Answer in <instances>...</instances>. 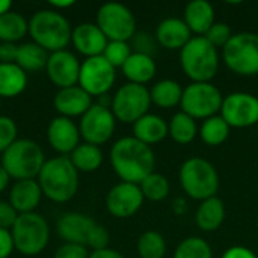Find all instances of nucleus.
Instances as JSON below:
<instances>
[{
  "mask_svg": "<svg viewBox=\"0 0 258 258\" xmlns=\"http://www.w3.org/2000/svg\"><path fill=\"white\" fill-rule=\"evenodd\" d=\"M221 258H258L257 254L252 251V249H249V248H246V246H240V245H237V246H231V248H228L224 254H222V257Z\"/></svg>",
  "mask_w": 258,
  "mask_h": 258,
  "instance_id": "49530a36",
  "label": "nucleus"
},
{
  "mask_svg": "<svg viewBox=\"0 0 258 258\" xmlns=\"http://www.w3.org/2000/svg\"><path fill=\"white\" fill-rule=\"evenodd\" d=\"M74 168L80 172H95L104 160L103 151L100 147L88 144V142H80L76 150L68 156Z\"/></svg>",
  "mask_w": 258,
  "mask_h": 258,
  "instance_id": "c85d7f7f",
  "label": "nucleus"
},
{
  "mask_svg": "<svg viewBox=\"0 0 258 258\" xmlns=\"http://www.w3.org/2000/svg\"><path fill=\"white\" fill-rule=\"evenodd\" d=\"M48 54H50L48 51H45L42 47H39L33 41L23 42V44H18V54H17L15 63L20 68H23L26 73L41 71L47 65Z\"/></svg>",
  "mask_w": 258,
  "mask_h": 258,
  "instance_id": "2f4dec72",
  "label": "nucleus"
},
{
  "mask_svg": "<svg viewBox=\"0 0 258 258\" xmlns=\"http://www.w3.org/2000/svg\"><path fill=\"white\" fill-rule=\"evenodd\" d=\"M221 116L234 128L258 125V97L243 91L225 95L221 107Z\"/></svg>",
  "mask_w": 258,
  "mask_h": 258,
  "instance_id": "4468645a",
  "label": "nucleus"
},
{
  "mask_svg": "<svg viewBox=\"0 0 258 258\" xmlns=\"http://www.w3.org/2000/svg\"><path fill=\"white\" fill-rule=\"evenodd\" d=\"M89 258H125L119 251L112 249V248H106V249H100V251H92L89 254Z\"/></svg>",
  "mask_w": 258,
  "mask_h": 258,
  "instance_id": "de8ad7c7",
  "label": "nucleus"
},
{
  "mask_svg": "<svg viewBox=\"0 0 258 258\" xmlns=\"http://www.w3.org/2000/svg\"><path fill=\"white\" fill-rule=\"evenodd\" d=\"M92 104V97L79 85L57 89V92L53 97L54 110L60 116H67L71 119L76 116H83Z\"/></svg>",
  "mask_w": 258,
  "mask_h": 258,
  "instance_id": "6ab92c4d",
  "label": "nucleus"
},
{
  "mask_svg": "<svg viewBox=\"0 0 258 258\" xmlns=\"http://www.w3.org/2000/svg\"><path fill=\"white\" fill-rule=\"evenodd\" d=\"M142 195L145 200L153 201V203H159L168 198L169 192H171V184L169 180L159 174V172H151L141 184H139Z\"/></svg>",
  "mask_w": 258,
  "mask_h": 258,
  "instance_id": "f704fd0d",
  "label": "nucleus"
},
{
  "mask_svg": "<svg viewBox=\"0 0 258 258\" xmlns=\"http://www.w3.org/2000/svg\"><path fill=\"white\" fill-rule=\"evenodd\" d=\"M133 53L130 42L127 41H109L104 51L103 57L113 67V68H122V65L127 62L130 54Z\"/></svg>",
  "mask_w": 258,
  "mask_h": 258,
  "instance_id": "e433bc0d",
  "label": "nucleus"
},
{
  "mask_svg": "<svg viewBox=\"0 0 258 258\" xmlns=\"http://www.w3.org/2000/svg\"><path fill=\"white\" fill-rule=\"evenodd\" d=\"M12 9V3L9 0H0V15L11 11Z\"/></svg>",
  "mask_w": 258,
  "mask_h": 258,
  "instance_id": "603ef678",
  "label": "nucleus"
},
{
  "mask_svg": "<svg viewBox=\"0 0 258 258\" xmlns=\"http://www.w3.org/2000/svg\"><path fill=\"white\" fill-rule=\"evenodd\" d=\"M145 198L142 195L139 184L121 181L110 187V190L107 192L106 209L113 218L127 219L141 210Z\"/></svg>",
  "mask_w": 258,
  "mask_h": 258,
  "instance_id": "2eb2a0df",
  "label": "nucleus"
},
{
  "mask_svg": "<svg viewBox=\"0 0 258 258\" xmlns=\"http://www.w3.org/2000/svg\"><path fill=\"white\" fill-rule=\"evenodd\" d=\"M95 24L107 41H132L136 35V17L130 8L118 2H107L97 11Z\"/></svg>",
  "mask_w": 258,
  "mask_h": 258,
  "instance_id": "9b49d317",
  "label": "nucleus"
},
{
  "mask_svg": "<svg viewBox=\"0 0 258 258\" xmlns=\"http://www.w3.org/2000/svg\"><path fill=\"white\" fill-rule=\"evenodd\" d=\"M224 95L216 85L210 83H190L183 89L181 112L194 119H207L221 112Z\"/></svg>",
  "mask_w": 258,
  "mask_h": 258,
  "instance_id": "9d476101",
  "label": "nucleus"
},
{
  "mask_svg": "<svg viewBox=\"0 0 258 258\" xmlns=\"http://www.w3.org/2000/svg\"><path fill=\"white\" fill-rule=\"evenodd\" d=\"M73 5H74V2H73V0H65V2H50V6H51L53 9L59 11V12H62V9L70 8V6H73Z\"/></svg>",
  "mask_w": 258,
  "mask_h": 258,
  "instance_id": "3c124183",
  "label": "nucleus"
},
{
  "mask_svg": "<svg viewBox=\"0 0 258 258\" xmlns=\"http://www.w3.org/2000/svg\"><path fill=\"white\" fill-rule=\"evenodd\" d=\"M122 74L128 80V83L147 85L150 83L157 73V65L153 56L142 53H132L127 62L122 65Z\"/></svg>",
  "mask_w": 258,
  "mask_h": 258,
  "instance_id": "b1692460",
  "label": "nucleus"
},
{
  "mask_svg": "<svg viewBox=\"0 0 258 258\" xmlns=\"http://www.w3.org/2000/svg\"><path fill=\"white\" fill-rule=\"evenodd\" d=\"M42 190L36 178L18 180L11 186L9 204L18 212V215L33 213L41 203Z\"/></svg>",
  "mask_w": 258,
  "mask_h": 258,
  "instance_id": "4be33fe9",
  "label": "nucleus"
},
{
  "mask_svg": "<svg viewBox=\"0 0 258 258\" xmlns=\"http://www.w3.org/2000/svg\"><path fill=\"white\" fill-rule=\"evenodd\" d=\"M174 258H213V251L203 237L190 236L178 243Z\"/></svg>",
  "mask_w": 258,
  "mask_h": 258,
  "instance_id": "c9c22d12",
  "label": "nucleus"
},
{
  "mask_svg": "<svg viewBox=\"0 0 258 258\" xmlns=\"http://www.w3.org/2000/svg\"><path fill=\"white\" fill-rule=\"evenodd\" d=\"M0 107H2V98H0Z\"/></svg>",
  "mask_w": 258,
  "mask_h": 258,
  "instance_id": "5fc2aeb1",
  "label": "nucleus"
},
{
  "mask_svg": "<svg viewBox=\"0 0 258 258\" xmlns=\"http://www.w3.org/2000/svg\"><path fill=\"white\" fill-rule=\"evenodd\" d=\"M197 119L186 115L184 112H177L168 122V136L178 145H187L198 136Z\"/></svg>",
  "mask_w": 258,
  "mask_h": 258,
  "instance_id": "7c9ffc66",
  "label": "nucleus"
},
{
  "mask_svg": "<svg viewBox=\"0 0 258 258\" xmlns=\"http://www.w3.org/2000/svg\"><path fill=\"white\" fill-rule=\"evenodd\" d=\"M36 180L42 195L57 204L68 203L79 190V171L68 156L47 159Z\"/></svg>",
  "mask_w": 258,
  "mask_h": 258,
  "instance_id": "f03ea898",
  "label": "nucleus"
},
{
  "mask_svg": "<svg viewBox=\"0 0 258 258\" xmlns=\"http://www.w3.org/2000/svg\"><path fill=\"white\" fill-rule=\"evenodd\" d=\"M89 249L77 243H62L56 251L53 258H89Z\"/></svg>",
  "mask_w": 258,
  "mask_h": 258,
  "instance_id": "79ce46f5",
  "label": "nucleus"
},
{
  "mask_svg": "<svg viewBox=\"0 0 258 258\" xmlns=\"http://www.w3.org/2000/svg\"><path fill=\"white\" fill-rule=\"evenodd\" d=\"M109 159L121 181L133 184H141L151 172H154L156 166L153 148L133 136L118 139L110 148Z\"/></svg>",
  "mask_w": 258,
  "mask_h": 258,
  "instance_id": "f257e3e1",
  "label": "nucleus"
},
{
  "mask_svg": "<svg viewBox=\"0 0 258 258\" xmlns=\"http://www.w3.org/2000/svg\"><path fill=\"white\" fill-rule=\"evenodd\" d=\"M183 89L184 88H181V85L177 80L172 79L159 80L150 89L151 103L160 109H174L181 103Z\"/></svg>",
  "mask_w": 258,
  "mask_h": 258,
  "instance_id": "cd10ccee",
  "label": "nucleus"
},
{
  "mask_svg": "<svg viewBox=\"0 0 258 258\" xmlns=\"http://www.w3.org/2000/svg\"><path fill=\"white\" fill-rule=\"evenodd\" d=\"M172 210H174L175 215H183V213H186V210H187L186 201H184L183 198H177V200L172 203Z\"/></svg>",
  "mask_w": 258,
  "mask_h": 258,
  "instance_id": "09e8293b",
  "label": "nucleus"
},
{
  "mask_svg": "<svg viewBox=\"0 0 258 258\" xmlns=\"http://www.w3.org/2000/svg\"><path fill=\"white\" fill-rule=\"evenodd\" d=\"M183 21L187 24L192 35L204 36L215 24V8L207 0H192L184 8Z\"/></svg>",
  "mask_w": 258,
  "mask_h": 258,
  "instance_id": "5701e85b",
  "label": "nucleus"
},
{
  "mask_svg": "<svg viewBox=\"0 0 258 258\" xmlns=\"http://www.w3.org/2000/svg\"><path fill=\"white\" fill-rule=\"evenodd\" d=\"M233 30H231V27L227 24V23H224V21H215V24L209 29V32L204 35V38L213 45V47H216L218 50L219 48H224L228 42H230V39L233 38Z\"/></svg>",
  "mask_w": 258,
  "mask_h": 258,
  "instance_id": "4c0bfd02",
  "label": "nucleus"
},
{
  "mask_svg": "<svg viewBox=\"0 0 258 258\" xmlns=\"http://www.w3.org/2000/svg\"><path fill=\"white\" fill-rule=\"evenodd\" d=\"M136 249L141 258H163L166 254V240L160 233L148 230L138 239Z\"/></svg>",
  "mask_w": 258,
  "mask_h": 258,
  "instance_id": "72a5a7b5",
  "label": "nucleus"
},
{
  "mask_svg": "<svg viewBox=\"0 0 258 258\" xmlns=\"http://www.w3.org/2000/svg\"><path fill=\"white\" fill-rule=\"evenodd\" d=\"M166 136H168V122L156 113L148 112L133 124V138H136L138 141H141L148 147L162 142Z\"/></svg>",
  "mask_w": 258,
  "mask_h": 258,
  "instance_id": "393cba45",
  "label": "nucleus"
},
{
  "mask_svg": "<svg viewBox=\"0 0 258 258\" xmlns=\"http://www.w3.org/2000/svg\"><path fill=\"white\" fill-rule=\"evenodd\" d=\"M80 65L82 62L77 59V56L67 48L48 54L45 71L50 82L57 89H62L79 83Z\"/></svg>",
  "mask_w": 258,
  "mask_h": 258,
  "instance_id": "dca6fc26",
  "label": "nucleus"
},
{
  "mask_svg": "<svg viewBox=\"0 0 258 258\" xmlns=\"http://www.w3.org/2000/svg\"><path fill=\"white\" fill-rule=\"evenodd\" d=\"M154 38L157 44L166 50H181L194 36L183 18L169 17L157 24Z\"/></svg>",
  "mask_w": 258,
  "mask_h": 258,
  "instance_id": "412c9836",
  "label": "nucleus"
},
{
  "mask_svg": "<svg viewBox=\"0 0 258 258\" xmlns=\"http://www.w3.org/2000/svg\"><path fill=\"white\" fill-rule=\"evenodd\" d=\"M18 127L11 116L0 115V154H3L18 138Z\"/></svg>",
  "mask_w": 258,
  "mask_h": 258,
  "instance_id": "58836bf2",
  "label": "nucleus"
},
{
  "mask_svg": "<svg viewBox=\"0 0 258 258\" xmlns=\"http://www.w3.org/2000/svg\"><path fill=\"white\" fill-rule=\"evenodd\" d=\"M9 181H11V177H9V174L5 171V168L0 165V194L9 186Z\"/></svg>",
  "mask_w": 258,
  "mask_h": 258,
  "instance_id": "8fccbe9b",
  "label": "nucleus"
},
{
  "mask_svg": "<svg viewBox=\"0 0 258 258\" xmlns=\"http://www.w3.org/2000/svg\"><path fill=\"white\" fill-rule=\"evenodd\" d=\"M115 128L116 118L113 116L110 107H104L98 103H94L88 112L80 116L79 130L83 142L100 147L112 139Z\"/></svg>",
  "mask_w": 258,
  "mask_h": 258,
  "instance_id": "ddd939ff",
  "label": "nucleus"
},
{
  "mask_svg": "<svg viewBox=\"0 0 258 258\" xmlns=\"http://www.w3.org/2000/svg\"><path fill=\"white\" fill-rule=\"evenodd\" d=\"M230 130L231 127L227 124V121L221 115H215L203 121L198 135L206 145L219 147L228 139Z\"/></svg>",
  "mask_w": 258,
  "mask_h": 258,
  "instance_id": "473e14b6",
  "label": "nucleus"
},
{
  "mask_svg": "<svg viewBox=\"0 0 258 258\" xmlns=\"http://www.w3.org/2000/svg\"><path fill=\"white\" fill-rule=\"evenodd\" d=\"M132 48H135V53H142L153 56L157 48V41L153 35L147 32H136V35L132 38Z\"/></svg>",
  "mask_w": 258,
  "mask_h": 258,
  "instance_id": "ea45409f",
  "label": "nucleus"
},
{
  "mask_svg": "<svg viewBox=\"0 0 258 258\" xmlns=\"http://www.w3.org/2000/svg\"><path fill=\"white\" fill-rule=\"evenodd\" d=\"M97 222L86 213L67 212L56 221V233L63 240V243L88 245V239L95 228Z\"/></svg>",
  "mask_w": 258,
  "mask_h": 258,
  "instance_id": "f3484780",
  "label": "nucleus"
},
{
  "mask_svg": "<svg viewBox=\"0 0 258 258\" xmlns=\"http://www.w3.org/2000/svg\"><path fill=\"white\" fill-rule=\"evenodd\" d=\"M27 86V73L14 63L0 62V98H14Z\"/></svg>",
  "mask_w": 258,
  "mask_h": 258,
  "instance_id": "bb28decb",
  "label": "nucleus"
},
{
  "mask_svg": "<svg viewBox=\"0 0 258 258\" xmlns=\"http://www.w3.org/2000/svg\"><path fill=\"white\" fill-rule=\"evenodd\" d=\"M71 33L73 27L70 20L56 9H39L29 18V35L32 41L48 53L67 50L71 44Z\"/></svg>",
  "mask_w": 258,
  "mask_h": 258,
  "instance_id": "7ed1b4c3",
  "label": "nucleus"
},
{
  "mask_svg": "<svg viewBox=\"0 0 258 258\" xmlns=\"http://www.w3.org/2000/svg\"><path fill=\"white\" fill-rule=\"evenodd\" d=\"M29 33V20L15 11H8L0 15V42L17 44Z\"/></svg>",
  "mask_w": 258,
  "mask_h": 258,
  "instance_id": "c756f323",
  "label": "nucleus"
},
{
  "mask_svg": "<svg viewBox=\"0 0 258 258\" xmlns=\"http://www.w3.org/2000/svg\"><path fill=\"white\" fill-rule=\"evenodd\" d=\"M79 125L67 116H54L47 125V141L59 156H70L80 144Z\"/></svg>",
  "mask_w": 258,
  "mask_h": 258,
  "instance_id": "a211bd4d",
  "label": "nucleus"
},
{
  "mask_svg": "<svg viewBox=\"0 0 258 258\" xmlns=\"http://www.w3.org/2000/svg\"><path fill=\"white\" fill-rule=\"evenodd\" d=\"M151 104L150 89L147 86L127 82L113 94L110 110L116 121L133 125L138 119L148 113Z\"/></svg>",
  "mask_w": 258,
  "mask_h": 258,
  "instance_id": "1a4fd4ad",
  "label": "nucleus"
},
{
  "mask_svg": "<svg viewBox=\"0 0 258 258\" xmlns=\"http://www.w3.org/2000/svg\"><path fill=\"white\" fill-rule=\"evenodd\" d=\"M15 251L11 230L0 228V258H9Z\"/></svg>",
  "mask_w": 258,
  "mask_h": 258,
  "instance_id": "c03bdc74",
  "label": "nucleus"
},
{
  "mask_svg": "<svg viewBox=\"0 0 258 258\" xmlns=\"http://www.w3.org/2000/svg\"><path fill=\"white\" fill-rule=\"evenodd\" d=\"M109 240H110L109 231H107L103 225L97 224V225H95V228L92 230V233H91L89 239H88V245H86V248H88V249L91 248L92 251L106 249V248H109Z\"/></svg>",
  "mask_w": 258,
  "mask_h": 258,
  "instance_id": "a19ab883",
  "label": "nucleus"
},
{
  "mask_svg": "<svg viewBox=\"0 0 258 258\" xmlns=\"http://www.w3.org/2000/svg\"><path fill=\"white\" fill-rule=\"evenodd\" d=\"M45 154L41 145L29 138L17 139L0 159V165L15 181L18 180H33L39 175L44 163Z\"/></svg>",
  "mask_w": 258,
  "mask_h": 258,
  "instance_id": "39448f33",
  "label": "nucleus"
},
{
  "mask_svg": "<svg viewBox=\"0 0 258 258\" xmlns=\"http://www.w3.org/2000/svg\"><path fill=\"white\" fill-rule=\"evenodd\" d=\"M178 180L183 192L200 203L216 197L221 184L218 169L203 157H190L184 160L178 172Z\"/></svg>",
  "mask_w": 258,
  "mask_h": 258,
  "instance_id": "423d86ee",
  "label": "nucleus"
},
{
  "mask_svg": "<svg viewBox=\"0 0 258 258\" xmlns=\"http://www.w3.org/2000/svg\"><path fill=\"white\" fill-rule=\"evenodd\" d=\"M116 80V68H113L103 56L86 57L80 65L79 86L92 98L109 94Z\"/></svg>",
  "mask_w": 258,
  "mask_h": 258,
  "instance_id": "f8f14e48",
  "label": "nucleus"
},
{
  "mask_svg": "<svg viewBox=\"0 0 258 258\" xmlns=\"http://www.w3.org/2000/svg\"><path fill=\"white\" fill-rule=\"evenodd\" d=\"M15 251L26 257H35L41 254L50 240V227L47 219L33 212L18 215L14 227L11 228Z\"/></svg>",
  "mask_w": 258,
  "mask_h": 258,
  "instance_id": "0eeeda50",
  "label": "nucleus"
},
{
  "mask_svg": "<svg viewBox=\"0 0 258 258\" xmlns=\"http://www.w3.org/2000/svg\"><path fill=\"white\" fill-rule=\"evenodd\" d=\"M224 221H225V206L219 197H213L200 203L195 213V222L201 231L213 233L221 228Z\"/></svg>",
  "mask_w": 258,
  "mask_h": 258,
  "instance_id": "a878e982",
  "label": "nucleus"
},
{
  "mask_svg": "<svg viewBox=\"0 0 258 258\" xmlns=\"http://www.w3.org/2000/svg\"><path fill=\"white\" fill-rule=\"evenodd\" d=\"M107 42V38L95 23L86 21L73 27L71 44L85 57L101 56Z\"/></svg>",
  "mask_w": 258,
  "mask_h": 258,
  "instance_id": "aec40b11",
  "label": "nucleus"
},
{
  "mask_svg": "<svg viewBox=\"0 0 258 258\" xmlns=\"http://www.w3.org/2000/svg\"><path fill=\"white\" fill-rule=\"evenodd\" d=\"M180 65L192 83H210L219 71V50L204 36H194L180 50Z\"/></svg>",
  "mask_w": 258,
  "mask_h": 258,
  "instance_id": "20e7f679",
  "label": "nucleus"
},
{
  "mask_svg": "<svg viewBox=\"0 0 258 258\" xmlns=\"http://www.w3.org/2000/svg\"><path fill=\"white\" fill-rule=\"evenodd\" d=\"M257 141H258V125H257Z\"/></svg>",
  "mask_w": 258,
  "mask_h": 258,
  "instance_id": "864d4df0",
  "label": "nucleus"
},
{
  "mask_svg": "<svg viewBox=\"0 0 258 258\" xmlns=\"http://www.w3.org/2000/svg\"><path fill=\"white\" fill-rule=\"evenodd\" d=\"M224 63L237 76L252 77L258 74V33L239 32L222 48Z\"/></svg>",
  "mask_w": 258,
  "mask_h": 258,
  "instance_id": "6e6552de",
  "label": "nucleus"
},
{
  "mask_svg": "<svg viewBox=\"0 0 258 258\" xmlns=\"http://www.w3.org/2000/svg\"><path fill=\"white\" fill-rule=\"evenodd\" d=\"M17 54H18V44L0 42V62L2 63L17 62Z\"/></svg>",
  "mask_w": 258,
  "mask_h": 258,
  "instance_id": "a18cd8bd",
  "label": "nucleus"
},
{
  "mask_svg": "<svg viewBox=\"0 0 258 258\" xmlns=\"http://www.w3.org/2000/svg\"><path fill=\"white\" fill-rule=\"evenodd\" d=\"M18 218V212L9 204V201H0V228L11 230Z\"/></svg>",
  "mask_w": 258,
  "mask_h": 258,
  "instance_id": "37998d69",
  "label": "nucleus"
}]
</instances>
